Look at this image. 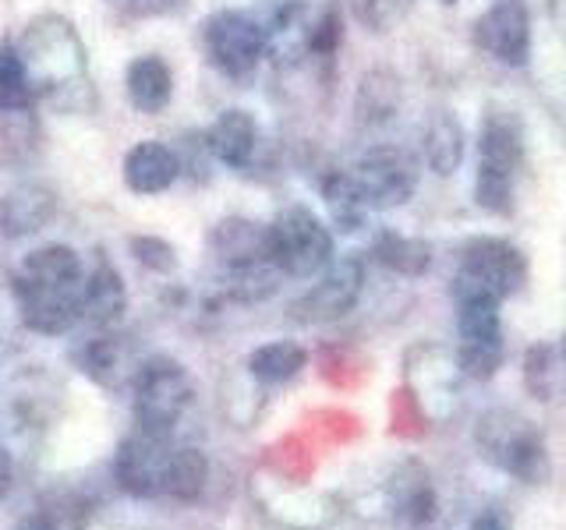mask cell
Here are the masks:
<instances>
[{"label":"cell","mask_w":566,"mask_h":530,"mask_svg":"<svg viewBox=\"0 0 566 530\" xmlns=\"http://www.w3.org/2000/svg\"><path fill=\"white\" fill-rule=\"evenodd\" d=\"M85 269L75 247L46 244L22 258L14 273V300L22 322L40 336H64L82 322Z\"/></svg>","instance_id":"cell-1"},{"label":"cell","mask_w":566,"mask_h":530,"mask_svg":"<svg viewBox=\"0 0 566 530\" xmlns=\"http://www.w3.org/2000/svg\"><path fill=\"white\" fill-rule=\"evenodd\" d=\"M18 61L32 85L35 99L57 103L61 110H82L78 93L88 88V50L78 29L57 11H43L25 22L22 35L14 40Z\"/></svg>","instance_id":"cell-2"},{"label":"cell","mask_w":566,"mask_h":530,"mask_svg":"<svg viewBox=\"0 0 566 530\" xmlns=\"http://www.w3.org/2000/svg\"><path fill=\"white\" fill-rule=\"evenodd\" d=\"M209 255L223 269V290L227 297L262 300L276 290L280 269L270 258V223L248 220V216H227L209 230Z\"/></svg>","instance_id":"cell-3"},{"label":"cell","mask_w":566,"mask_h":530,"mask_svg":"<svg viewBox=\"0 0 566 530\" xmlns=\"http://www.w3.org/2000/svg\"><path fill=\"white\" fill-rule=\"evenodd\" d=\"M524 167V131L517 117L503 110H489L478 138V177H474V202L492 216L513 212V184Z\"/></svg>","instance_id":"cell-4"},{"label":"cell","mask_w":566,"mask_h":530,"mask_svg":"<svg viewBox=\"0 0 566 530\" xmlns=\"http://www.w3.org/2000/svg\"><path fill=\"white\" fill-rule=\"evenodd\" d=\"M474 442L482 456L503 474H513L524 485H542L548 477V453L542 432L527 417L513 411H492L478 421Z\"/></svg>","instance_id":"cell-5"},{"label":"cell","mask_w":566,"mask_h":530,"mask_svg":"<svg viewBox=\"0 0 566 530\" xmlns=\"http://www.w3.org/2000/svg\"><path fill=\"white\" fill-rule=\"evenodd\" d=\"M195 400V385L188 371L174 358H149L142 361L132 379V406L135 428L153 435H174V428L188 414Z\"/></svg>","instance_id":"cell-6"},{"label":"cell","mask_w":566,"mask_h":530,"mask_svg":"<svg viewBox=\"0 0 566 530\" xmlns=\"http://www.w3.org/2000/svg\"><path fill=\"white\" fill-rule=\"evenodd\" d=\"M527 283V258L517 244L503 237H474L460 252V269L453 276V300L489 297L506 300Z\"/></svg>","instance_id":"cell-7"},{"label":"cell","mask_w":566,"mask_h":530,"mask_svg":"<svg viewBox=\"0 0 566 530\" xmlns=\"http://www.w3.org/2000/svg\"><path fill=\"white\" fill-rule=\"evenodd\" d=\"M270 258L280 276L312 279L333 262V230L308 205H287L270 223Z\"/></svg>","instance_id":"cell-8"},{"label":"cell","mask_w":566,"mask_h":530,"mask_svg":"<svg viewBox=\"0 0 566 530\" xmlns=\"http://www.w3.org/2000/svg\"><path fill=\"white\" fill-rule=\"evenodd\" d=\"M202 50L220 75H227L230 82H244L262 64L265 50H270V35H265L259 18L220 8L202 22Z\"/></svg>","instance_id":"cell-9"},{"label":"cell","mask_w":566,"mask_h":530,"mask_svg":"<svg viewBox=\"0 0 566 530\" xmlns=\"http://www.w3.org/2000/svg\"><path fill=\"white\" fill-rule=\"evenodd\" d=\"M457 329H460L457 368L478 382L492 379L506 358L500 300H489V297L457 300Z\"/></svg>","instance_id":"cell-10"},{"label":"cell","mask_w":566,"mask_h":530,"mask_svg":"<svg viewBox=\"0 0 566 530\" xmlns=\"http://www.w3.org/2000/svg\"><path fill=\"white\" fill-rule=\"evenodd\" d=\"M361 290H365V262L358 255L333 258L326 269L318 273V283H312V287L291 305V318L301 326L336 322V318H344L358 305Z\"/></svg>","instance_id":"cell-11"},{"label":"cell","mask_w":566,"mask_h":530,"mask_svg":"<svg viewBox=\"0 0 566 530\" xmlns=\"http://www.w3.org/2000/svg\"><path fill=\"white\" fill-rule=\"evenodd\" d=\"M368 209H400L418 191V163L397 146H371L350 167Z\"/></svg>","instance_id":"cell-12"},{"label":"cell","mask_w":566,"mask_h":530,"mask_svg":"<svg viewBox=\"0 0 566 530\" xmlns=\"http://www.w3.org/2000/svg\"><path fill=\"white\" fill-rule=\"evenodd\" d=\"M170 453H174L170 435H153L135 428L120 442L114 456V477L120 491L135 495V499H156V495H164Z\"/></svg>","instance_id":"cell-13"},{"label":"cell","mask_w":566,"mask_h":530,"mask_svg":"<svg viewBox=\"0 0 566 530\" xmlns=\"http://www.w3.org/2000/svg\"><path fill=\"white\" fill-rule=\"evenodd\" d=\"M474 40L500 64L524 67L531 57V14L524 0H500L474 25Z\"/></svg>","instance_id":"cell-14"},{"label":"cell","mask_w":566,"mask_h":530,"mask_svg":"<svg viewBox=\"0 0 566 530\" xmlns=\"http://www.w3.org/2000/svg\"><path fill=\"white\" fill-rule=\"evenodd\" d=\"M57 216V191L43 181H18L0 194V237L25 241Z\"/></svg>","instance_id":"cell-15"},{"label":"cell","mask_w":566,"mask_h":530,"mask_svg":"<svg viewBox=\"0 0 566 530\" xmlns=\"http://www.w3.org/2000/svg\"><path fill=\"white\" fill-rule=\"evenodd\" d=\"M206 149L212 159H220L223 167L230 170H248L255 163L259 146H262V131H259V120L252 110H241V106H230L223 110L217 120L209 124L206 135Z\"/></svg>","instance_id":"cell-16"},{"label":"cell","mask_w":566,"mask_h":530,"mask_svg":"<svg viewBox=\"0 0 566 530\" xmlns=\"http://www.w3.org/2000/svg\"><path fill=\"white\" fill-rule=\"evenodd\" d=\"M124 311H128L124 276L117 273V265L106 258V252H96L93 269L85 273V283H82V322L106 332L120 322Z\"/></svg>","instance_id":"cell-17"},{"label":"cell","mask_w":566,"mask_h":530,"mask_svg":"<svg viewBox=\"0 0 566 530\" xmlns=\"http://www.w3.org/2000/svg\"><path fill=\"white\" fill-rule=\"evenodd\" d=\"M120 170H124V184H128V191L159 194L181 177V156H177V149H170L167 141L146 138L128 149Z\"/></svg>","instance_id":"cell-18"},{"label":"cell","mask_w":566,"mask_h":530,"mask_svg":"<svg viewBox=\"0 0 566 530\" xmlns=\"http://www.w3.org/2000/svg\"><path fill=\"white\" fill-rule=\"evenodd\" d=\"M78 364L93 382H99L106 389H124V385H132L142 361L132 358L124 336H114L106 329L103 336H93V340L78 350Z\"/></svg>","instance_id":"cell-19"},{"label":"cell","mask_w":566,"mask_h":530,"mask_svg":"<svg viewBox=\"0 0 566 530\" xmlns=\"http://www.w3.org/2000/svg\"><path fill=\"white\" fill-rule=\"evenodd\" d=\"M124 93L138 114H164L174 99V71L156 53H142L124 71Z\"/></svg>","instance_id":"cell-20"},{"label":"cell","mask_w":566,"mask_h":530,"mask_svg":"<svg viewBox=\"0 0 566 530\" xmlns=\"http://www.w3.org/2000/svg\"><path fill=\"white\" fill-rule=\"evenodd\" d=\"M403 99L400 78L389 67H371L361 75L358 93H354V117L361 128H382L397 117Z\"/></svg>","instance_id":"cell-21"},{"label":"cell","mask_w":566,"mask_h":530,"mask_svg":"<svg viewBox=\"0 0 566 530\" xmlns=\"http://www.w3.org/2000/svg\"><path fill=\"white\" fill-rule=\"evenodd\" d=\"M43 149L40 106L32 110H0V163L8 170H25Z\"/></svg>","instance_id":"cell-22"},{"label":"cell","mask_w":566,"mask_h":530,"mask_svg":"<svg viewBox=\"0 0 566 530\" xmlns=\"http://www.w3.org/2000/svg\"><path fill=\"white\" fill-rule=\"evenodd\" d=\"M421 149H424V163H429L436 177L457 173L460 159H464V128H460V120L450 110L432 114V120L424 124Z\"/></svg>","instance_id":"cell-23"},{"label":"cell","mask_w":566,"mask_h":530,"mask_svg":"<svg viewBox=\"0 0 566 530\" xmlns=\"http://www.w3.org/2000/svg\"><path fill=\"white\" fill-rule=\"evenodd\" d=\"M308 364V350L294 343V340H276V343H262L248 353V379H255L259 385H283L294 375H301V368Z\"/></svg>","instance_id":"cell-24"},{"label":"cell","mask_w":566,"mask_h":530,"mask_svg":"<svg viewBox=\"0 0 566 530\" xmlns=\"http://www.w3.org/2000/svg\"><path fill=\"white\" fill-rule=\"evenodd\" d=\"M371 255H376V262L382 265V269L415 279L421 273H429L432 244L421 241V237L397 234V230H382V234L376 237V247H371Z\"/></svg>","instance_id":"cell-25"},{"label":"cell","mask_w":566,"mask_h":530,"mask_svg":"<svg viewBox=\"0 0 566 530\" xmlns=\"http://www.w3.org/2000/svg\"><path fill=\"white\" fill-rule=\"evenodd\" d=\"M323 199L329 205V220L344 230V234H354V230H361L365 220H368V202L361 199L358 184H354L350 170H329L323 177Z\"/></svg>","instance_id":"cell-26"},{"label":"cell","mask_w":566,"mask_h":530,"mask_svg":"<svg viewBox=\"0 0 566 530\" xmlns=\"http://www.w3.org/2000/svg\"><path fill=\"white\" fill-rule=\"evenodd\" d=\"M206 481H209V459L202 456V449H174L170 453L164 495H170L177 502H195L202 495Z\"/></svg>","instance_id":"cell-27"},{"label":"cell","mask_w":566,"mask_h":530,"mask_svg":"<svg viewBox=\"0 0 566 530\" xmlns=\"http://www.w3.org/2000/svg\"><path fill=\"white\" fill-rule=\"evenodd\" d=\"M344 40V18L340 8H326L315 22L305 29V53L312 61H333V53L340 50Z\"/></svg>","instance_id":"cell-28"},{"label":"cell","mask_w":566,"mask_h":530,"mask_svg":"<svg viewBox=\"0 0 566 530\" xmlns=\"http://www.w3.org/2000/svg\"><path fill=\"white\" fill-rule=\"evenodd\" d=\"M524 385L535 400H553L556 396V350L553 347H531L524 358Z\"/></svg>","instance_id":"cell-29"},{"label":"cell","mask_w":566,"mask_h":530,"mask_svg":"<svg viewBox=\"0 0 566 530\" xmlns=\"http://www.w3.org/2000/svg\"><path fill=\"white\" fill-rule=\"evenodd\" d=\"M128 247H132V255H135V262L142 265V269H149L156 276L177 273V252H174L170 241L153 237V234H135L128 241Z\"/></svg>","instance_id":"cell-30"},{"label":"cell","mask_w":566,"mask_h":530,"mask_svg":"<svg viewBox=\"0 0 566 530\" xmlns=\"http://www.w3.org/2000/svg\"><path fill=\"white\" fill-rule=\"evenodd\" d=\"M415 4L418 0H361V22L376 35L394 32L415 11Z\"/></svg>","instance_id":"cell-31"},{"label":"cell","mask_w":566,"mask_h":530,"mask_svg":"<svg viewBox=\"0 0 566 530\" xmlns=\"http://www.w3.org/2000/svg\"><path fill=\"white\" fill-rule=\"evenodd\" d=\"M471 530H510V523H506L503 512L485 509V512H478V517L471 520Z\"/></svg>","instance_id":"cell-32"},{"label":"cell","mask_w":566,"mask_h":530,"mask_svg":"<svg viewBox=\"0 0 566 530\" xmlns=\"http://www.w3.org/2000/svg\"><path fill=\"white\" fill-rule=\"evenodd\" d=\"M11 530H61V527L53 517H46V512H29V517H22Z\"/></svg>","instance_id":"cell-33"},{"label":"cell","mask_w":566,"mask_h":530,"mask_svg":"<svg viewBox=\"0 0 566 530\" xmlns=\"http://www.w3.org/2000/svg\"><path fill=\"white\" fill-rule=\"evenodd\" d=\"M11 481H14V464H11V453L0 446V499L11 491Z\"/></svg>","instance_id":"cell-34"},{"label":"cell","mask_w":566,"mask_h":530,"mask_svg":"<svg viewBox=\"0 0 566 530\" xmlns=\"http://www.w3.org/2000/svg\"><path fill=\"white\" fill-rule=\"evenodd\" d=\"M442 4H457V0H442Z\"/></svg>","instance_id":"cell-35"},{"label":"cell","mask_w":566,"mask_h":530,"mask_svg":"<svg viewBox=\"0 0 566 530\" xmlns=\"http://www.w3.org/2000/svg\"><path fill=\"white\" fill-rule=\"evenodd\" d=\"M563 358H566V340H563Z\"/></svg>","instance_id":"cell-36"}]
</instances>
